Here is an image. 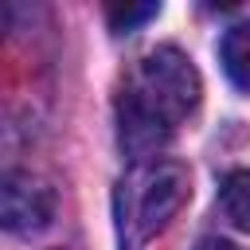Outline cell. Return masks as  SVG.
I'll list each match as a JSON object with an SVG mask.
<instances>
[{"mask_svg":"<svg viewBox=\"0 0 250 250\" xmlns=\"http://www.w3.org/2000/svg\"><path fill=\"white\" fill-rule=\"evenodd\" d=\"M199 70L191 59L164 43L152 47L129 74L117 98V129H121V148L141 164L164 137L199 105Z\"/></svg>","mask_w":250,"mask_h":250,"instance_id":"6da1fadb","label":"cell"},{"mask_svg":"<svg viewBox=\"0 0 250 250\" xmlns=\"http://www.w3.org/2000/svg\"><path fill=\"white\" fill-rule=\"evenodd\" d=\"M195 250H238L234 242H227V238H203Z\"/></svg>","mask_w":250,"mask_h":250,"instance_id":"52a82bcc","label":"cell"},{"mask_svg":"<svg viewBox=\"0 0 250 250\" xmlns=\"http://www.w3.org/2000/svg\"><path fill=\"white\" fill-rule=\"evenodd\" d=\"M219 211L230 227L250 234V168H234L219 184Z\"/></svg>","mask_w":250,"mask_h":250,"instance_id":"277c9868","label":"cell"},{"mask_svg":"<svg viewBox=\"0 0 250 250\" xmlns=\"http://www.w3.org/2000/svg\"><path fill=\"white\" fill-rule=\"evenodd\" d=\"M219 55H223V70H227V78H230L238 90H250V20L234 23V27L223 35Z\"/></svg>","mask_w":250,"mask_h":250,"instance_id":"5b68a950","label":"cell"},{"mask_svg":"<svg viewBox=\"0 0 250 250\" xmlns=\"http://www.w3.org/2000/svg\"><path fill=\"white\" fill-rule=\"evenodd\" d=\"M188 199V168L176 160H141L117 184L121 250L145 246Z\"/></svg>","mask_w":250,"mask_h":250,"instance_id":"7a4b0ae2","label":"cell"},{"mask_svg":"<svg viewBox=\"0 0 250 250\" xmlns=\"http://www.w3.org/2000/svg\"><path fill=\"white\" fill-rule=\"evenodd\" d=\"M156 12H160V4H113L105 16H109V27L113 31H133L137 23L152 20Z\"/></svg>","mask_w":250,"mask_h":250,"instance_id":"8992f818","label":"cell"},{"mask_svg":"<svg viewBox=\"0 0 250 250\" xmlns=\"http://www.w3.org/2000/svg\"><path fill=\"white\" fill-rule=\"evenodd\" d=\"M55 215V191L31 172H8L0 184V219L12 234H39Z\"/></svg>","mask_w":250,"mask_h":250,"instance_id":"3957f363","label":"cell"}]
</instances>
